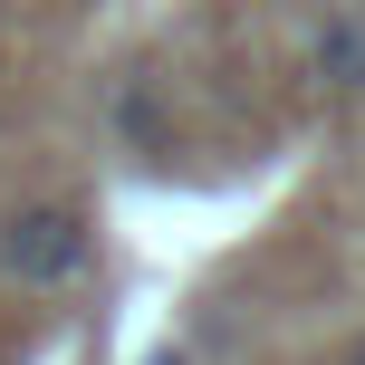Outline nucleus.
<instances>
[{
	"label": "nucleus",
	"mask_w": 365,
	"mask_h": 365,
	"mask_svg": "<svg viewBox=\"0 0 365 365\" xmlns=\"http://www.w3.org/2000/svg\"><path fill=\"white\" fill-rule=\"evenodd\" d=\"M115 125H125V135H154V87H145V77L115 87Z\"/></svg>",
	"instance_id": "3"
},
{
	"label": "nucleus",
	"mask_w": 365,
	"mask_h": 365,
	"mask_svg": "<svg viewBox=\"0 0 365 365\" xmlns=\"http://www.w3.org/2000/svg\"><path fill=\"white\" fill-rule=\"evenodd\" d=\"M145 365H192V356H182V346H154V356H145Z\"/></svg>",
	"instance_id": "4"
},
{
	"label": "nucleus",
	"mask_w": 365,
	"mask_h": 365,
	"mask_svg": "<svg viewBox=\"0 0 365 365\" xmlns=\"http://www.w3.org/2000/svg\"><path fill=\"white\" fill-rule=\"evenodd\" d=\"M308 77H317L327 96H365V10H356V0L317 10V29H308Z\"/></svg>",
	"instance_id": "2"
},
{
	"label": "nucleus",
	"mask_w": 365,
	"mask_h": 365,
	"mask_svg": "<svg viewBox=\"0 0 365 365\" xmlns=\"http://www.w3.org/2000/svg\"><path fill=\"white\" fill-rule=\"evenodd\" d=\"M87 259H96V221L77 212V202H19V212H0V279H19V289H68Z\"/></svg>",
	"instance_id": "1"
}]
</instances>
